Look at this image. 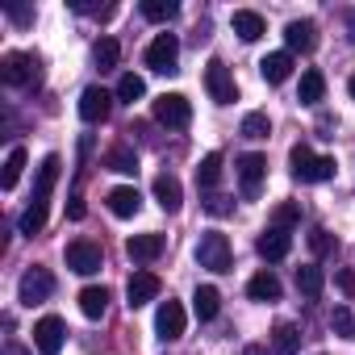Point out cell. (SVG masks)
<instances>
[{"label":"cell","mask_w":355,"mask_h":355,"mask_svg":"<svg viewBox=\"0 0 355 355\" xmlns=\"http://www.w3.org/2000/svg\"><path fill=\"white\" fill-rule=\"evenodd\" d=\"M175 63H180V38H175V34H159L146 46V67L167 76V71H175Z\"/></svg>","instance_id":"obj_5"},{"label":"cell","mask_w":355,"mask_h":355,"mask_svg":"<svg viewBox=\"0 0 355 355\" xmlns=\"http://www.w3.org/2000/svg\"><path fill=\"white\" fill-rule=\"evenodd\" d=\"M51 293H55V276H51L46 268H30V272L21 276V284H17V301H21V305H42Z\"/></svg>","instance_id":"obj_7"},{"label":"cell","mask_w":355,"mask_h":355,"mask_svg":"<svg viewBox=\"0 0 355 355\" xmlns=\"http://www.w3.org/2000/svg\"><path fill=\"white\" fill-rule=\"evenodd\" d=\"M243 355H268V351H263V347H255V343H251V347H243Z\"/></svg>","instance_id":"obj_43"},{"label":"cell","mask_w":355,"mask_h":355,"mask_svg":"<svg viewBox=\"0 0 355 355\" xmlns=\"http://www.w3.org/2000/svg\"><path fill=\"white\" fill-rule=\"evenodd\" d=\"M109 214L113 218H134L138 209H142V197H138V189L134 184H121V189H109Z\"/></svg>","instance_id":"obj_17"},{"label":"cell","mask_w":355,"mask_h":355,"mask_svg":"<svg viewBox=\"0 0 355 355\" xmlns=\"http://www.w3.org/2000/svg\"><path fill=\"white\" fill-rule=\"evenodd\" d=\"M205 214L226 218V214H234V201H230V197H222V193H209V197H205Z\"/></svg>","instance_id":"obj_38"},{"label":"cell","mask_w":355,"mask_h":355,"mask_svg":"<svg viewBox=\"0 0 355 355\" xmlns=\"http://www.w3.org/2000/svg\"><path fill=\"white\" fill-rule=\"evenodd\" d=\"M105 309H109V288L105 284H88L80 293V313L96 322V318H105Z\"/></svg>","instance_id":"obj_22"},{"label":"cell","mask_w":355,"mask_h":355,"mask_svg":"<svg viewBox=\"0 0 355 355\" xmlns=\"http://www.w3.org/2000/svg\"><path fill=\"white\" fill-rule=\"evenodd\" d=\"M159 276L155 272H134L130 276V284H125V305L130 309H138V305H146V301H155L159 297Z\"/></svg>","instance_id":"obj_12"},{"label":"cell","mask_w":355,"mask_h":355,"mask_svg":"<svg viewBox=\"0 0 355 355\" xmlns=\"http://www.w3.org/2000/svg\"><path fill=\"white\" fill-rule=\"evenodd\" d=\"M42 226H46V205H30V209L21 214V234H26V239H34Z\"/></svg>","instance_id":"obj_36"},{"label":"cell","mask_w":355,"mask_h":355,"mask_svg":"<svg viewBox=\"0 0 355 355\" xmlns=\"http://www.w3.org/2000/svg\"><path fill=\"white\" fill-rule=\"evenodd\" d=\"M218 180H222V155L209 150V155L201 159V167H197V184H201V189H214Z\"/></svg>","instance_id":"obj_29"},{"label":"cell","mask_w":355,"mask_h":355,"mask_svg":"<svg viewBox=\"0 0 355 355\" xmlns=\"http://www.w3.org/2000/svg\"><path fill=\"white\" fill-rule=\"evenodd\" d=\"M309 247H313V255H326V251H334V239H330V230H309Z\"/></svg>","instance_id":"obj_39"},{"label":"cell","mask_w":355,"mask_h":355,"mask_svg":"<svg viewBox=\"0 0 355 355\" xmlns=\"http://www.w3.org/2000/svg\"><path fill=\"white\" fill-rule=\"evenodd\" d=\"M184 326H189V318H184V305L167 297V301L159 305V313H155V334L171 343V338H180V334H184Z\"/></svg>","instance_id":"obj_10"},{"label":"cell","mask_w":355,"mask_h":355,"mask_svg":"<svg viewBox=\"0 0 355 355\" xmlns=\"http://www.w3.org/2000/svg\"><path fill=\"white\" fill-rule=\"evenodd\" d=\"M59 167H63L59 155H46V159H42L38 184H34V205H46V201H51V189H55V180H59Z\"/></svg>","instance_id":"obj_20"},{"label":"cell","mask_w":355,"mask_h":355,"mask_svg":"<svg viewBox=\"0 0 355 355\" xmlns=\"http://www.w3.org/2000/svg\"><path fill=\"white\" fill-rule=\"evenodd\" d=\"M117 59H121V46H117L113 38H101V42L92 46V63H96L101 71H109V67H117Z\"/></svg>","instance_id":"obj_32"},{"label":"cell","mask_w":355,"mask_h":355,"mask_svg":"<svg viewBox=\"0 0 355 355\" xmlns=\"http://www.w3.org/2000/svg\"><path fill=\"white\" fill-rule=\"evenodd\" d=\"M322 284H326V276H322V268H318V263L297 268V288H301L305 297H318V293H322Z\"/></svg>","instance_id":"obj_31"},{"label":"cell","mask_w":355,"mask_h":355,"mask_svg":"<svg viewBox=\"0 0 355 355\" xmlns=\"http://www.w3.org/2000/svg\"><path fill=\"white\" fill-rule=\"evenodd\" d=\"M330 326H334L343 338H355V318H351V309H347V305H338V309L330 313Z\"/></svg>","instance_id":"obj_37"},{"label":"cell","mask_w":355,"mask_h":355,"mask_svg":"<svg viewBox=\"0 0 355 355\" xmlns=\"http://www.w3.org/2000/svg\"><path fill=\"white\" fill-rule=\"evenodd\" d=\"M239 134H243V138H251V142L268 138V134H272V121H268V113H247V117H243V125H239Z\"/></svg>","instance_id":"obj_33"},{"label":"cell","mask_w":355,"mask_h":355,"mask_svg":"<svg viewBox=\"0 0 355 355\" xmlns=\"http://www.w3.org/2000/svg\"><path fill=\"white\" fill-rule=\"evenodd\" d=\"M263 175H268V159L263 155H243L239 159V184H243V197L247 201H255L259 197V189H263Z\"/></svg>","instance_id":"obj_8"},{"label":"cell","mask_w":355,"mask_h":355,"mask_svg":"<svg viewBox=\"0 0 355 355\" xmlns=\"http://www.w3.org/2000/svg\"><path fill=\"white\" fill-rule=\"evenodd\" d=\"M26 146H13L9 150V159H5V175H0V189H17V180H21V171H26Z\"/></svg>","instance_id":"obj_28"},{"label":"cell","mask_w":355,"mask_h":355,"mask_svg":"<svg viewBox=\"0 0 355 355\" xmlns=\"http://www.w3.org/2000/svg\"><path fill=\"white\" fill-rule=\"evenodd\" d=\"M142 96H146V80H142V76H134V71H125V76L117 80V101L134 105V101H142Z\"/></svg>","instance_id":"obj_30"},{"label":"cell","mask_w":355,"mask_h":355,"mask_svg":"<svg viewBox=\"0 0 355 355\" xmlns=\"http://www.w3.org/2000/svg\"><path fill=\"white\" fill-rule=\"evenodd\" d=\"M197 263L209 272H230V239L218 230H205L197 243Z\"/></svg>","instance_id":"obj_4"},{"label":"cell","mask_w":355,"mask_h":355,"mask_svg":"<svg viewBox=\"0 0 355 355\" xmlns=\"http://www.w3.org/2000/svg\"><path fill=\"white\" fill-rule=\"evenodd\" d=\"M175 13H180L175 0H142V17L146 21H171Z\"/></svg>","instance_id":"obj_34"},{"label":"cell","mask_w":355,"mask_h":355,"mask_svg":"<svg viewBox=\"0 0 355 355\" xmlns=\"http://www.w3.org/2000/svg\"><path fill=\"white\" fill-rule=\"evenodd\" d=\"M334 284H338V293H343L347 301H355V272H351V268H338V272H334Z\"/></svg>","instance_id":"obj_40"},{"label":"cell","mask_w":355,"mask_h":355,"mask_svg":"<svg viewBox=\"0 0 355 355\" xmlns=\"http://www.w3.org/2000/svg\"><path fill=\"white\" fill-rule=\"evenodd\" d=\"M259 76H263L268 84H284V80L293 76V55H288V51L263 55V59H259Z\"/></svg>","instance_id":"obj_19"},{"label":"cell","mask_w":355,"mask_h":355,"mask_svg":"<svg viewBox=\"0 0 355 355\" xmlns=\"http://www.w3.org/2000/svg\"><path fill=\"white\" fill-rule=\"evenodd\" d=\"M67 218H71V222H80V218H84V197H80V193H71V205H67Z\"/></svg>","instance_id":"obj_41"},{"label":"cell","mask_w":355,"mask_h":355,"mask_svg":"<svg viewBox=\"0 0 355 355\" xmlns=\"http://www.w3.org/2000/svg\"><path fill=\"white\" fill-rule=\"evenodd\" d=\"M322 96H326L322 71H305V76H301V88H297V101H301V105H322Z\"/></svg>","instance_id":"obj_27"},{"label":"cell","mask_w":355,"mask_h":355,"mask_svg":"<svg viewBox=\"0 0 355 355\" xmlns=\"http://www.w3.org/2000/svg\"><path fill=\"white\" fill-rule=\"evenodd\" d=\"M297 347H301L297 326H293V322H276V330H272V351H276V355H297Z\"/></svg>","instance_id":"obj_26"},{"label":"cell","mask_w":355,"mask_h":355,"mask_svg":"<svg viewBox=\"0 0 355 355\" xmlns=\"http://www.w3.org/2000/svg\"><path fill=\"white\" fill-rule=\"evenodd\" d=\"M155 201H159V209H167V214H180V205H184V189H180V180L175 175H155Z\"/></svg>","instance_id":"obj_16"},{"label":"cell","mask_w":355,"mask_h":355,"mask_svg":"<svg viewBox=\"0 0 355 355\" xmlns=\"http://www.w3.org/2000/svg\"><path fill=\"white\" fill-rule=\"evenodd\" d=\"M30 76H34V59H30V55H21V51H9L5 59H0V80H5L9 88H21V84H30Z\"/></svg>","instance_id":"obj_13"},{"label":"cell","mask_w":355,"mask_h":355,"mask_svg":"<svg viewBox=\"0 0 355 355\" xmlns=\"http://www.w3.org/2000/svg\"><path fill=\"white\" fill-rule=\"evenodd\" d=\"M218 309H222V293H218L214 284H201V288L193 293V313H197L201 322H214Z\"/></svg>","instance_id":"obj_23"},{"label":"cell","mask_w":355,"mask_h":355,"mask_svg":"<svg viewBox=\"0 0 355 355\" xmlns=\"http://www.w3.org/2000/svg\"><path fill=\"white\" fill-rule=\"evenodd\" d=\"M105 167H109V171H121V175H138V155L117 142V146L105 150Z\"/></svg>","instance_id":"obj_24"},{"label":"cell","mask_w":355,"mask_h":355,"mask_svg":"<svg viewBox=\"0 0 355 355\" xmlns=\"http://www.w3.org/2000/svg\"><path fill=\"white\" fill-rule=\"evenodd\" d=\"M150 113H155V121H163L167 130H184V125L193 121V101H189L184 92H163V96H155Z\"/></svg>","instance_id":"obj_2"},{"label":"cell","mask_w":355,"mask_h":355,"mask_svg":"<svg viewBox=\"0 0 355 355\" xmlns=\"http://www.w3.org/2000/svg\"><path fill=\"white\" fill-rule=\"evenodd\" d=\"M205 92H209L214 105H234L239 101V84H234V76H230V67L222 59L205 63Z\"/></svg>","instance_id":"obj_3"},{"label":"cell","mask_w":355,"mask_h":355,"mask_svg":"<svg viewBox=\"0 0 355 355\" xmlns=\"http://www.w3.org/2000/svg\"><path fill=\"white\" fill-rule=\"evenodd\" d=\"M301 222V205H293V201H280L276 209H272V226L276 230H293Z\"/></svg>","instance_id":"obj_35"},{"label":"cell","mask_w":355,"mask_h":355,"mask_svg":"<svg viewBox=\"0 0 355 355\" xmlns=\"http://www.w3.org/2000/svg\"><path fill=\"white\" fill-rule=\"evenodd\" d=\"M288 167H293V175H297L301 184H322V180H330V175L338 171V163L330 155H313L305 142L288 150Z\"/></svg>","instance_id":"obj_1"},{"label":"cell","mask_w":355,"mask_h":355,"mask_svg":"<svg viewBox=\"0 0 355 355\" xmlns=\"http://www.w3.org/2000/svg\"><path fill=\"white\" fill-rule=\"evenodd\" d=\"M67 268H71L76 276H92V272H101V268H105V255H101V247H96V243L76 239V243H67Z\"/></svg>","instance_id":"obj_6"},{"label":"cell","mask_w":355,"mask_h":355,"mask_svg":"<svg viewBox=\"0 0 355 355\" xmlns=\"http://www.w3.org/2000/svg\"><path fill=\"white\" fill-rule=\"evenodd\" d=\"M163 247H167L163 234H134V239L125 243V255H130L134 263H155V259L163 255Z\"/></svg>","instance_id":"obj_15"},{"label":"cell","mask_w":355,"mask_h":355,"mask_svg":"<svg viewBox=\"0 0 355 355\" xmlns=\"http://www.w3.org/2000/svg\"><path fill=\"white\" fill-rule=\"evenodd\" d=\"M9 17H13V21H21V26H26V21H30V17H34V13H30V9H17V5H9Z\"/></svg>","instance_id":"obj_42"},{"label":"cell","mask_w":355,"mask_h":355,"mask_svg":"<svg viewBox=\"0 0 355 355\" xmlns=\"http://www.w3.org/2000/svg\"><path fill=\"white\" fill-rule=\"evenodd\" d=\"M284 42H288V51L309 55V51L318 46V26H313V21H288V26H284Z\"/></svg>","instance_id":"obj_18"},{"label":"cell","mask_w":355,"mask_h":355,"mask_svg":"<svg viewBox=\"0 0 355 355\" xmlns=\"http://www.w3.org/2000/svg\"><path fill=\"white\" fill-rule=\"evenodd\" d=\"M63 338H67L63 318H55V313L38 318V326H34V347H38L42 355H59V351H63Z\"/></svg>","instance_id":"obj_9"},{"label":"cell","mask_w":355,"mask_h":355,"mask_svg":"<svg viewBox=\"0 0 355 355\" xmlns=\"http://www.w3.org/2000/svg\"><path fill=\"white\" fill-rule=\"evenodd\" d=\"M230 26H234V34H239L243 42H259V38H263V17H259L255 9H234Z\"/></svg>","instance_id":"obj_21"},{"label":"cell","mask_w":355,"mask_h":355,"mask_svg":"<svg viewBox=\"0 0 355 355\" xmlns=\"http://www.w3.org/2000/svg\"><path fill=\"white\" fill-rule=\"evenodd\" d=\"M347 92H351V101H355V76H351V80H347Z\"/></svg>","instance_id":"obj_44"},{"label":"cell","mask_w":355,"mask_h":355,"mask_svg":"<svg viewBox=\"0 0 355 355\" xmlns=\"http://www.w3.org/2000/svg\"><path fill=\"white\" fill-rule=\"evenodd\" d=\"M255 251H259L268 263H276V259H284V255L293 251V234H288V230H276V226H268V230L259 234Z\"/></svg>","instance_id":"obj_14"},{"label":"cell","mask_w":355,"mask_h":355,"mask_svg":"<svg viewBox=\"0 0 355 355\" xmlns=\"http://www.w3.org/2000/svg\"><path fill=\"white\" fill-rule=\"evenodd\" d=\"M247 297H251V301H280V280H276V272H259V276H251Z\"/></svg>","instance_id":"obj_25"},{"label":"cell","mask_w":355,"mask_h":355,"mask_svg":"<svg viewBox=\"0 0 355 355\" xmlns=\"http://www.w3.org/2000/svg\"><path fill=\"white\" fill-rule=\"evenodd\" d=\"M109 109H113V96H109L105 88H96V84H92V88H84V92H80V117H84L88 125H101V121L109 117Z\"/></svg>","instance_id":"obj_11"}]
</instances>
